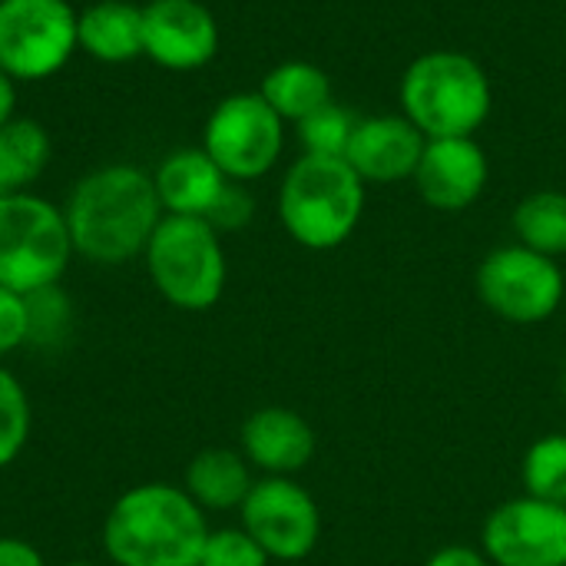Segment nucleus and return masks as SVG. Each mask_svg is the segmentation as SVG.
Segmentation results:
<instances>
[{"label":"nucleus","mask_w":566,"mask_h":566,"mask_svg":"<svg viewBox=\"0 0 566 566\" xmlns=\"http://www.w3.org/2000/svg\"><path fill=\"white\" fill-rule=\"evenodd\" d=\"M209 531V514L182 484L149 481L106 511L103 554L113 566H199Z\"/></svg>","instance_id":"f03ea898"},{"label":"nucleus","mask_w":566,"mask_h":566,"mask_svg":"<svg viewBox=\"0 0 566 566\" xmlns=\"http://www.w3.org/2000/svg\"><path fill=\"white\" fill-rule=\"evenodd\" d=\"M239 451L262 478H295L315 461L318 438L295 408L265 405L242 421Z\"/></svg>","instance_id":"2eb2a0df"},{"label":"nucleus","mask_w":566,"mask_h":566,"mask_svg":"<svg viewBox=\"0 0 566 566\" xmlns=\"http://www.w3.org/2000/svg\"><path fill=\"white\" fill-rule=\"evenodd\" d=\"M17 116V80L0 70V126Z\"/></svg>","instance_id":"7c9ffc66"},{"label":"nucleus","mask_w":566,"mask_h":566,"mask_svg":"<svg viewBox=\"0 0 566 566\" xmlns=\"http://www.w3.org/2000/svg\"><path fill=\"white\" fill-rule=\"evenodd\" d=\"M23 298H27V315H30V342L53 345L70 332L73 305L60 285L40 289L33 295H23Z\"/></svg>","instance_id":"393cba45"},{"label":"nucleus","mask_w":566,"mask_h":566,"mask_svg":"<svg viewBox=\"0 0 566 566\" xmlns=\"http://www.w3.org/2000/svg\"><path fill=\"white\" fill-rule=\"evenodd\" d=\"M76 20L70 0H0V70L17 83L56 76L80 50Z\"/></svg>","instance_id":"6e6552de"},{"label":"nucleus","mask_w":566,"mask_h":566,"mask_svg":"<svg viewBox=\"0 0 566 566\" xmlns=\"http://www.w3.org/2000/svg\"><path fill=\"white\" fill-rule=\"evenodd\" d=\"M478 547L491 566H566V507L511 497L484 517Z\"/></svg>","instance_id":"9b49d317"},{"label":"nucleus","mask_w":566,"mask_h":566,"mask_svg":"<svg viewBox=\"0 0 566 566\" xmlns=\"http://www.w3.org/2000/svg\"><path fill=\"white\" fill-rule=\"evenodd\" d=\"M252 216H255V199H252V192H249L242 182H229L206 222L222 235V232H239V229H245V226L252 222Z\"/></svg>","instance_id":"bb28decb"},{"label":"nucleus","mask_w":566,"mask_h":566,"mask_svg":"<svg viewBox=\"0 0 566 566\" xmlns=\"http://www.w3.org/2000/svg\"><path fill=\"white\" fill-rule=\"evenodd\" d=\"M30 342L27 298L0 285V361Z\"/></svg>","instance_id":"cd10ccee"},{"label":"nucleus","mask_w":566,"mask_h":566,"mask_svg":"<svg viewBox=\"0 0 566 566\" xmlns=\"http://www.w3.org/2000/svg\"><path fill=\"white\" fill-rule=\"evenodd\" d=\"M564 391H566V371H564Z\"/></svg>","instance_id":"473e14b6"},{"label":"nucleus","mask_w":566,"mask_h":566,"mask_svg":"<svg viewBox=\"0 0 566 566\" xmlns=\"http://www.w3.org/2000/svg\"><path fill=\"white\" fill-rule=\"evenodd\" d=\"M53 143L43 123L30 116H13L0 126V196L30 192V186L50 166Z\"/></svg>","instance_id":"aec40b11"},{"label":"nucleus","mask_w":566,"mask_h":566,"mask_svg":"<svg viewBox=\"0 0 566 566\" xmlns=\"http://www.w3.org/2000/svg\"><path fill=\"white\" fill-rule=\"evenodd\" d=\"M524 494L566 507V434L537 438L521 461Z\"/></svg>","instance_id":"4be33fe9"},{"label":"nucleus","mask_w":566,"mask_h":566,"mask_svg":"<svg viewBox=\"0 0 566 566\" xmlns=\"http://www.w3.org/2000/svg\"><path fill=\"white\" fill-rule=\"evenodd\" d=\"M156 196L166 216H189V219H209L219 196L232 179L212 163V156L202 146L172 149L163 156V163L153 172Z\"/></svg>","instance_id":"dca6fc26"},{"label":"nucleus","mask_w":566,"mask_h":566,"mask_svg":"<svg viewBox=\"0 0 566 566\" xmlns=\"http://www.w3.org/2000/svg\"><path fill=\"white\" fill-rule=\"evenodd\" d=\"M0 566H46V560L30 541L0 537Z\"/></svg>","instance_id":"c756f323"},{"label":"nucleus","mask_w":566,"mask_h":566,"mask_svg":"<svg viewBox=\"0 0 566 566\" xmlns=\"http://www.w3.org/2000/svg\"><path fill=\"white\" fill-rule=\"evenodd\" d=\"M60 566H99V564H93V560H70V564H60Z\"/></svg>","instance_id":"2f4dec72"},{"label":"nucleus","mask_w":566,"mask_h":566,"mask_svg":"<svg viewBox=\"0 0 566 566\" xmlns=\"http://www.w3.org/2000/svg\"><path fill=\"white\" fill-rule=\"evenodd\" d=\"M76 43L96 63H129L143 56V7L129 0H96L83 7Z\"/></svg>","instance_id":"a211bd4d"},{"label":"nucleus","mask_w":566,"mask_h":566,"mask_svg":"<svg viewBox=\"0 0 566 566\" xmlns=\"http://www.w3.org/2000/svg\"><path fill=\"white\" fill-rule=\"evenodd\" d=\"M474 292L481 305L507 325H544L564 305L566 275L557 259L511 242L481 259Z\"/></svg>","instance_id":"0eeeda50"},{"label":"nucleus","mask_w":566,"mask_h":566,"mask_svg":"<svg viewBox=\"0 0 566 566\" xmlns=\"http://www.w3.org/2000/svg\"><path fill=\"white\" fill-rule=\"evenodd\" d=\"M202 149L232 182H255L275 169L285 149V119L262 93H232L202 126Z\"/></svg>","instance_id":"1a4fd4ad"},{"label":"nucleus","mask_w":566,"mask_h":566,"mask_svg":"<svg viewBox=\"0 0 566 566\" xmlns=\"http://www.w3.org/2000/svg\"><path fill=\"white\" fill-rule=\"evenodd\" d=\"M63 206L36 192L0 196V285L17 295L60 285L73 259Z\"/></svg>","instance_id":"423d86ee"},{"label":"nucleus","mask_w":566,"mask_h":566,"mask_svg":"<svg viewBox=\"0 0 566 566\" xmlns=\"http://www.w3.org/2000/svg\"><path fill=\"white\" fill-rule=\"evenodd\" d=\"M143 262L153 289L179 312L216 308L229 282L222 235L206 219L163 216Z\"/></svg>","instance_id":"39448f33"},{"label":"nucleus","mask_w":566,"mask_h":566,"mask_svg":"<svg viewBox=\"0 0 566 566\" xmlns=\"http://www.w3.org/2000/svg\"><path fill=\"white\" fill-rule=\"evenodd\" d=\"M219 53V23L202 0L143 3V56L163 70L189 73Z\"/></svg>","instance_id":"f8f14e48"},{"label":"nucleus","mask_w":566,"mask_h":566,"mask_svg":"<svg viewBox=\"0 0 566 566\" xmlns=\"http://www.w3.org/2000/svg\"><path fill=\"white\" fill-rule=\"evenodd\" d=\"M259 93L285 123H302L305 116L332 103V80L322 66L308 60H285L262 76Z\"/></svg>","instance_id":"6ab92c4d"},{"label":"nucleus","mask_w":566,"mask_h":566,"mask_svg":"<svg viewBox=\"0 0 566 566\" xmlns=\"http://www.w3.org/2000/svg\"><path fill=\"white\" fill-rule=\"evenodd\" d=\"M365 182L342 156L302 153L279 186V222L308 252L345 245L365 216Z\"/></svg>","instance_id":"7ed1b4c3"},{"label":"nucleus","mask_w":566,"mask_h":566,"mask_svg":"<svg viewBox=\"0 0 566 566\" xmlns=\"http://www.w3.org/2000/svg\"><path fill=\"white\" fill-rule=\"evenodd\" d=\"M269 554L252 541V534L239 527H216L206 537L199 566H269Z\"/></svg>","instance_id":"a878e982"},{"label":"nucleus","mask_w":566,"mask_h":566,"mask_svg":"<svg viewBox=\"0 0 566 566\" xmlns=\"http://www.w3.org/2000/svg\"><path fill=\"white\" fill-rule=\"evenodd\" d=\"M428 136L405 116H365L355 123L345 163L361 176L365 186H398L415 176Z\"/></svg>","instance_id":"4468645a"},{"label":"nucleus","mask_w":566,"mask_h":566,"mask_svg":"<svg viewBox=\"0 0 566 566\" xmlns=\"http://www.w3.org/2000/svg\"><path fill=\"white\" fill-rule=\"evenodd\" d=\"M411 182L424 206L438 212H464L484 196L491 182V163L474 136L428 139Z\"/></svg>","instance_id":"ddd939ff"},{"label":"nucleus","mask_w":566,"mask_h":566,"mask_svg":"<svg viewBox=\"0 0 566 566\" xmlns=\"http://www.w3.org/2000/svg\"><path fill=\"white\" fill-rule=\"evenodd\" d=\"M252 484H255V471L235 448H206L186 464L182 474V491L206 514L239 511Z\"/></svg>","instance_id":"f3484780"},{"label":"nucleus","mask_w":566,"mask_h":566,"mask_svg":"<svg viewBox=\"0 0 566 566\" xmlns=\"http://www.w3.org/2000/svg\"><path fill=\"white\" fill-rule=\"evenodd\" d=\"M514 239L547 259L566 255V192L560 189H541L517 202L511 216Z\"/></svg>","instance_id":"412c9836"},{"label":"nucleus","mask_w":566,"mask_h":566,"mask_svg":"<svg viewBox=\"0 0 566 566\" xmlns=\"http://www.w3.org/2000/svg\"><path fill=\"white\" fill-rule=\"evenodd\" d=\"M421 566H491L481 547H468V544H448L441 551H434Z\"/></svg>","instance_id":"c85d7f7f"},{"label":"nucleus","mask_w":566,"mask_h":566,"mask_svg":"<svg viewBox=\"0 0 566 566\" xmlns=\"http://www.w3.org/2000/svg\"><path fill=\"white\" fill-rule=\"evenodd\" d=\"M355 116L342 106V103H325L322 109H315L312 116H305L302 123H295L302 153L308 156H342L348 153L352 133H355Z\"/></svg>","instance_id":"b1692460"},{"label":"nucleus","mask_w":566,"mask_h":566,"mask_svg":"<svg viewBox=\"0 0 566 566\" xmlns=\"http://www.w3.org/2000/svg\"><path fill=\"white\" fill-rule=\"evenodd\" d=\"M30 398L10 368L0 365V471L10 468L30 441Z\"/></svg>","instance_id":"5701e85b"},{"label":"nucleus","mask_w":566,"mask_h":566,"mask_svg":"<svg viewBox=\"0 0 566 566\" xmlns=\"http://www.w3.org/2000/svg\"><path fill=\"white\" fill-rule=\"evenodd\" d=\"M401 113L428 136H474L494 106L488 70L461 50H428L408 63L398 86Z\"/></svg>","instance_id":"20e7f679"},{"label":"nucleus","mask_w":566,"mask_h":566,"mask_svg":"<svg viewBox=\"0 0 566 566\" xmlns=\"http://www.w3.org/2000/svg\"><path fill=\"white\" fill-rule=\"evenodd\" d=\"M163 216L153 172L129 163L86 172L63 202L73 252L93 265L139 259Z\"/></svg>","instance_id":"f257e3e1"},{"label":"nucleus","mask_w":566,"mask_h":566,"mask_svg":"<svg viewBox=\"0 0 566 566\" xmlns=\"http://www.w3.org/2000/svg\"><path fill=\"white\" fill-rule=\"evenodd\" d=\"M239 524L275 564H302L322 541V507L295 478H255Z\"/></svg>","instance_id":"9d476101"}]
</instances>
